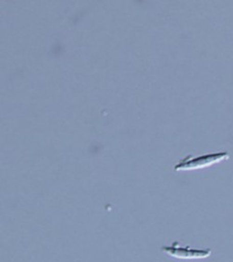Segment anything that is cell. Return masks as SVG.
Returning <instances> with one entry per match:
<instances>
[{
  "mask_svg": "<svg viewBox=\"0 0 233 262\" xmlns=\"http://www.w3.org/2000/svg\"><path fill=\"white\" fill-rule=\"evenodd\" d=\"M228 158H229V154L227 151L211 152V154H205L203 156L195 157L189 156L177 163L175 166V170L190 171V170L205 168L208 166H213L215 164H218L219 162L228 160Z\"/></svg>",
  "mask_w": 233,
  "mask_h": 262,
  "instance_id": "1",
  "label": "cell"
},
{
  "mask_svg": "<svg viewBox=\"0 0 233 262\" xmlns=\"http://www.w3.org/2000/svg\"><path fill=\"white\" fill-rule=\"evenodd\" d=\"M162 251L169 257L180 259H198L208 257L212 251L209 249H197L189 247H181L178 242L175 241L171 246H162Z\"/></svg>",
  "mask_w": 233,
  "mask_h": 262,
  "instance_id": "2",
  "label": "cell"
}]
</instances>
